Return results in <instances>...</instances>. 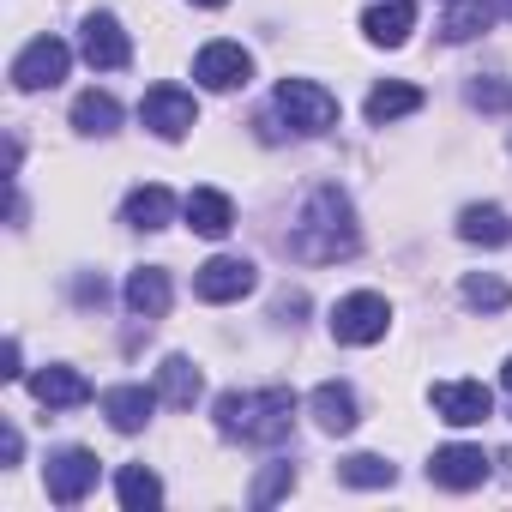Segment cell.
<instances>
[{
    "label": "cell",
    "mask_w": 512,
    "mask_h": 512,
    "mask_svg": "<svg viewBox=\"0 0 512 512\" xmlns=\"http://www.w3.org/2000/svg\"><path fill=\"white\" fill-rule=\"evenodd\" d=\"M193 7H229V0H193Z\"/></svg>",
    "instance_id": "obj_32"
},
{
    "label": "cell",
    "mask_w": 512,
    "mask_h": 512,
    "mask_svg": "<svg viewBox=\"0 0 512 512\" xmlns=\"http://www.w3.org/2000/svg\"><path fill=\"white\" fill-rule=\"evenodd\" d=\"M410 31H416V7H410V0H374V7L362 13V37L374 49H404Z\"/></svg>",
    "instance_id": "obj_13"
},
{
    "label": "cell",
    "mask_w": 512,
    "mask_h": 512,
    "mask_svg": "<svg viewBox=\"0 0 512 512\" xmlns=\"http://www.w3.org/2000/svg\"><path fill=\"white\" fill-rule=\"evenodd\" d=\"M181 217H187L193 235H205V241H223V235L235 229V205H229V193H217V187H193V193L181 199Z\"/></svg>",
    "instance_id": "obj_14"
},
{
    "label": "cell",
    "mask_w": 512,
    "mask_h": 512,
    "mask_svg": "<svg viewBox=\"0 0 512 512\" xmlns=\"http://www.w3.org/2000/svg\"><path fill=\"white\" fill-rule=\"evenodd\" d=\"M356 247H362V229H356L350 193L320 187L302 205V223L290 229V253H296V260H308V266H326V260H350Z\"/></svg>",
    "instance_id": "obj_1"
},
{
    "label": "cell",
    "mask_w": 512,
    "mask_h": 512,
    "mask_svg": "<svg viewBox=\"0 0 512 512\" xmlns=\"http://www.w3.org/2000/svg\"><path fill=\"white\" fill-rule=\"evenodd\" d=\"M296 488V464H272L260 482H253V506H272V500H284Z\"/></svg>",
    "instance_id": "obj_28"
},
{
    "label": "cell",
    "mask_w": 512,
    "mask_h": 512,
    "mask_svg": "<svg viewBox=\"0 0 512 512\" xmlns=\"http://www.w3.org/2000/svg\"><path fill=\"white\" fill-rule=\"evenodd\" d=\"M296 428V392L290 386H253V392H223L217 398V434L247 440V446H278Z\"/></svg>",
    "instance_id": "obj_2"
},
{
    "label": "cell",
    "mask_w": 512,
    "mask_h": 512,
    "mask_svg": "<svg viewBox=\"0 0 512 512\" xmlns=\"http://www.w3.org/2000/svg\"><path fill=\"white\" fill-rule=\"evenodd\" d=\"M43 482H49V500H55V506H79V500L97 488V452H85V446H61V452L49 458Z\"/></svg>",
    "instance_id": "obj_9"
},
{
    "label": "cell",
    "mask_w": 512,
    "mask_h": 512,
    "mask_svg": "<svg viewBox=\"0 0 512 512\" xmlns=\"http://www.w3.org/2000/svg\"><path fill=\"white\" fill-rule=\"evenodd\" d=\"M494 0H452V13L440 19V37L446 43H470V37H482L488 25H494Z\"/></svg>",
    "instance_id": "obj_24"
},
{
    "label": "cell",
    "mask_w": 512,
    "mask_h": 512,
    "mask_svg": "<svg viewBox=\"0 0 512 512\" xmlns=\"http://www.w3.org/2000/svg\"><path fill=\"white\" fill-rule=\"evenodd\" d=\"M500 13H506V19H512V0H500Z\"/></svg>",
    "instance_id": "obj_33"
},
{
    "label": "cell",
    "mask_w": 512,
    "mask_h": 512,
    "mask_svg": "<svg viewBox=\"0 0 512 512\" xmlns=\"http://www.w3.org/2000/svg\"><path fill=\"white\" fill-rule=\"evenodd\" d=\"M428 398H434V416L452 422V428H476V422L494 416V392L482 380H440Z\"/></svg>",
    "instance_id": "obj_12"
},
{
    "label": "cell",
    "mask_w": 512,
    "mask_h": 512,
    "mask_svg": "<svg viewBox=\"0 0 512 512\" xmlns=\"http://www.w3.org/2000/svg\"><path fill=\"white\" fill-rule=\"evenodd\" d=\"M115 500H121L127 512H157V506H163V482H157V470H145V464H121V476H115Z\"/></svg>",
    "instance_id": "obj_23"
},
{
    "label": "cell",
    "mask_w": 512,
    "mask_h": 512,
    "mask_svg": "<svg viewBox=\"0 0 512 512\" xmlns=\"http://www.w3.org/2000/svg\"><path fill=\"white\" fill-rule=\"evenodd\" d=\"M272 103H278V115L290 121V133H302V139L338 127V97H332L326 85H314V79H284Z\"/></svg>",
    "instance_id": "obj_3"
},
{
    "label": "cell",
    "mask_w": 512,
    "mask_h": 512,
    "mask_svg": "<svg viewBox=\"0 0 512 512\" xmlns=\"http://www.w3.org/2000/svg\"><path fill=\"white\" fill-rule=\"evenodd\" d=\"M73 127H79L85 139H109V133L121 127V103H115L109 91H85V97L73 103Z\"/></svg>",
    "instance_id": "obj_25"
},
{
    "label": "cell",
    "mask_w": 512,
    "mask_h": 512,
    "mask_svg": "<svg viewBox=\"0 0 512 512\" xmlns=\"http://www.w3.org/2000/svg\"><path fill=\"white\" fill-rule=\"evenodd\" d=\"M500 380H506V392H512V356H506V368H500Z\"/></svg>",
    "instance_id": "obj_31"
},
{
    "label": "cell",
    "mask_w": 512,
    "mask_h": 512,
    "mask_svg": "<svg viewBox=\"0 0 512 512\" xmlns=\"http://www.w3.org/2000/svg\"><path fill=\"white\" fill-rule=\"evenodd\" d=\"M19 452H25V440H19V428H7V434H0V458L19 464Z\"/></svg>",
    "instance_id": "obj_30"
},
{
    "label": "cell",
    "mask_w": 512,
    "mask_h": 512,
    "mask_svg": "<svg viewBox=\"0 0 512 512\" xmlns=\"http://www.w3.org/2000/svg\"><path fill=\"white\" fill-rule=\"evenodd\" d=\"M139 121L157 133V139H187L193 133V121H199V103H193V91H181V85H151L145 91V103H139Z\"/></svg>",
    "instance_id": "obj_6"
},
{
    "label": "cell",
    "mask_w": 512,
    "mask_h": 512,
    "mask_svg": "<svg viewBox=\"0 0 512 512\" xmlns=\"http://www.w3.org/2000/svg\"><path fill=\"white\" fill-rule=\"evenodd\" d=\"M338 476H344L350 488H392V482H398V464H386L380 452H350V458L338 464Z\"/></svg>",
    "instance_id": "obj_26"
},
{
    "label": "cell",
    "mask_w": 512,
    "mask_h": 512,
    "mask_svg": "<svg viewBox=\"0 0 512 512\" xmlns=\"http://www.w3.org/2000/svg\"><path fill=\"white\" fill-rule=\"evenodd\" d=\"M488 476H494V458H488L482 446H464V440H452V446H440V452L428 458V482H440V488H452V494L482 488Z\"/></svg>",
    "instance_id": "obj_8"
},
{
    "label": "cell",
    "mask_w": 512,
    "mask_h": 512,
    "mask_svg": "<svg viewBox=\"0 0 512 512\" xmlns=\"http://www.w3.org/2000/svg\"><path fill=\"white\" fill-rule=\"evenodd\" d=\"M470 103H476V109H506V103H512V91H506V85H494V79H476V85H470Z\"/></svg>",
    "instance_id": "obj_29"
},
{
    "label": "cell",
    "mask_w": 512,
    "mask_h": 512,
    "mask_svg": "<svg viewBox=\"0 0 512 512\" xmlns=\"http://www.w3.org/2000/svg\"><path fill=\"white\" fill-rule=\"evenodd\" d=\"M67 67H73V49H67L61 37H37V43L19 49L13 85H19V91H55V85L67 79Z\"/></svg>",
    "instance_id": "obj_7"
},
{
    "label": "cell",
    "mask_w": 512,
    "mask_h": 512,
    "mask_svg": "<svg viewBox=\"0 0 512 512\" xmlns=\"http://www.w3.org/2000/svg\"><path fill=\"white\" fill-rule=\"evenodd\" d=\"M308 410H314V422H320L326 434H350V428L362 422V404H356V392H350L344 380L314 386V392H308Z\"/></svg>",
    "instance_id": "obj_18"
},
{
    "label": "cell",
    "mask_w": 512,
    "mask_h": 512,
    "mask_svg": "<svg viewBox=\"0 0 512 512\" xmlns=\"http://www.w3.org/2000/svg\"><path fill=\"white\" fill-rule=\"evenodd\" d=\"M157 404H163L157 386H109V392H103V416H109L115 434H139Z\"/></svg>",
    "instance_id": "obj_16"
},
{
    "label": "cell",
    "mask_w": 512,
    "mask_h": 512,
    "mask_svg": "<svg viewBox=\"0 0 512 512\" xmlns=\"http://www.w3.org/2000/svg\"><path fill=\"white\" fill-rule=\"evenodd\" d=\"M253 284H260V266L253 260H241V253H217V260H205L199 272H193V296L199 302H241Z\"/></svg>",
    "instance_id": "obj_5"
},
{
    "label": "cell",
    "mask_w": 512,
    "mask_h": 512,
    "mask_svg": "<svg viewBox=\"0 0 512 512\" xmlns=\"http://www.w3.org/2000/svg\"><path fill=\"white\" fill-rule=\"evenodd\" d=\"M199 392H205V374H199L187 356H163V368H157V398H163L169 410H193Z\"/></svg>",
    "instance_id": "obj_19"
},
{
    "label": "cell",
    "mask_w": 512,
    "mask_h": 512,
    "mask_svg": "<svg viewBox=\"0 0 512 512\" xmlns=\"http://www.w3.org/2000/svg\"><path fill=\"white\" fill-rule=\"evenodd\" d=\"M422 109V91L416 85H404V79H392V85H374L368 91V103H362V115L374 121V127H386V121H404V115H416Z\"/></svg>",
    "instance_id": "obj_22"
},
{
    "label": "cell",
    "mask_w": 512,
    "mask_h": 512,
    "mask_svg": "<svg viewBox=\"0 0 512 512\" xmlns=\"http://www.w3.org/2000/svg\"><path fill=\"white\" fill-rule=\"evenodd\" d=\"M458 235H464L470 247H506V241H512V217H506L500 205H464V211H458Z\"/></svg>",
    "instance_id": "obj_21"
},
{
    "label": "cell",
    "mask_w": 512,
    "mask_h": 512,
    "mask_svg": "<svg viewBox=\"0 0 512 512\" xmlns=\"http://www.w3.org/2000/svg\"><path fill=\"white\" fill-rule=\"evenodd\" d=\"M464 302H470V308H488V314H500V308L512 302V290H506L500 278H488V272H470V278H464Z\"/></svg>",
    "instance_id": "obj_27"
},
{
    "label": "cell",
    "mask_w": 512,
    "mask_h": 512,
    "mask_svg": "<svg viewBox=\"0 0 512 512\" xmlns=\"http://www.w3.org/2000/svg\"><path fill=\"white\" fill-rule=\"evenodd\" d=\"M386 326H392V302L386 296H374V290H356V296H344L338 308H332V338L338 344H380L386 338Z\"/></svg>",
    "instance_id": "obj_4"
},
{
    "label": "cell",
    "mask_w": 512,
    "mask_h": 512,
    "mask_svg": "<svg viewBox=\"0 0 512 512\" xmlns=\"http://www.w3.org/2000/svg\"><path fill=\"white\" fill-rule=\"evenodd\" d=\"M79 55H85L97 73H115V67L133 61V43H127V31H121L115 13H85V25H79Z\"/></svg>",
    "instance_id": "obj_10"
},
{
    "label": "cell",
    "mask_w": 512,
    "mask_h": 512,
    "mask_svg": "<svg viewBox=\"0 0 512 512\" xmlns=\"http://www.w3.org/2000/svg\"><path fill=\"white\" fill-rule=\"evenodd\" d=\"M193 79L205 85V91H241L247 79H253V55L241 49V43H205L199 55H193Z\"/></svg>",
    "instance_id": "obj_11"
},
{
    "label": "cell",
    "mask_w": 512,
    "mask_h": 512,
    "mask_svg": "<svg viewBox=\"0 0 512 512\" xmlns=\"http://www.w3.org/2000/svg\"><path fill=\"white\" fill-rule=\"evenodd\" d=\"M169 217H175V193L169 187H133L127 193V205H121V223H133V229H169Z\"/></svg>",
    "instance_id": "obj_20"
},
{
    "label": "cell",
    "mask_w": 512,
    "mask_h": 512,
    "mask_svg": "<svg viewBox=\"0 0 512 512\" xmlns=\"http://www.w3.org/2000/svg\"><path fill=\"white\" fill-rule=\"evenodd\" d=\"M121 296H127V314H133V320H163L169 302H175V284H169L163 266H139Z\"/></svg>",
    "instance_id": "obj_15"
},
{
    "label": "cell",
    "mask_w": 512,
    "mask_h": 512,
    "mask_svg": "<svg viewBox=\"0 0 512 512\" xmlns=\"http://www.w3.org/2000/svg\"><path fill=\"white\" fill-rule=\"evenodd\" d=\"M31 392H37V404H49V410L91 404V380H85L79 368H67V362H49L43 374H31Z\"/></svg>",
    "instance_id": "obj_17"
}]
</instances>
